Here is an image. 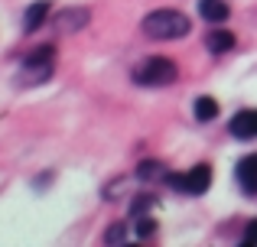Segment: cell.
I'll use <instances>...</instances> for the list:
<instances>
[{
	"label": "cell",
	"instance_id": "cell-1",
	"mask_svg": "<svg viewBox=\"0 0 257 247\" xmlns=\"http://www.w3.org/2000/svg\"><path fill=\"white\" fill-rule=\"evenodd\" d=\"M140 30H144L147 39L170 43V39H182V36L192 33V20H189L182 10H170V7H163V10L147 13L144 23H140Z\"/></svg>",
	"mask_w": 257,
	"mask_h": 247
},
{
	"label": "cell",
	"instance_id": "cell-4",
	"mask_svg": "<svg viewBox=\"0 0 257 247\" xmlns=\"http://www.w3.org/2000/svg\"><path fill=\"white\" fill-rule=\"evenodd\" d=\"M166 182L173 185L176 192H189V195H205L208 185H212V166L199 163L186 172V176H166Z\"/></svg>",
	"mask_w": 257,
	"mask_h": 247
},
{
	"label": "cell",
	"instance_id": "cell-9",
	"mask_svg": "<svg viewBox=\"0 0 257 247\" xmlns=\"http://www.w3.org/2000/svg\"><path fill=\"white\" fill-rule=\"evenodd\" d=\"M199 13L208 23H225V20L231 17V7H228L225 0H199Z\"/></svg>",
	"mask_w": 257,
	"mask_h": 247
},
{
	"label": "cell",
	"instance_id": "cell-6",
	"mask_svg": "<svg viewBox=\"0 0 257 247\" xmlns=\"http://www.w3.org/2000/svg\"><path fill=\"white\" fill-rule=\"evenodd\" d=\"M234 179L241 182V189L247 195H257V153H247L238 166H234Z\"/></svg>",
	"mask_w": 257,
	"mask_h": 247
},
{
	"label": "cell",
	"instance_id": "cell-15",
	"mask_svg": "<svg viewBox=\"0 0 257 247\" xmlns=\"http://www.w3.org/2000/svg\"><path fill=\"white\" fill-rule=\"evenodd\" d=\"M153 202H157L153 195H137V198H134V205H131V211H134V215H144V211L150 208Z\"/></svg>",
	"mask_w": 257,
	"mask_h": 247
},
{
	"label": "cell",
	"instance_id": "cell-16",
	"mask_svg": "<svg viewBox=\"0 0 257 247\" xmlns=\"http://www.w3.org/2000/svg\"><path fill=\"white\" fill-rule=\"evenodd\" d=\"M254 244H257V218L247 224V231H244V247H254Z\"/></svg>",
	"mask_w": 257,
	"mask_h": 247
},
{
	"label": "cell",
	"instance_id": "cell-8",
	"mask_svg": "<svg viewBox=\"0 0 257 247\" xmlns=\"http://www.w3.org/2000/svg\"><path fill=\"white\" fill-rule=\"evenodd\" d=\"M49 10H52L49 0H36V4H30V7H26V13H23V30L26 33H36L39 26L49 20Z\"/></svg>",
	"mask_w": 257,
	"mask_h": 247
},
{
	"label": "cell",
	"instance_id": "cell-12",
	"mask_svg": "<svg viewBox=\"0 0 257 247\" xmlns=\"http://www.w3.org/2000/svg\"><path fill=\"white\" fill-rule=\"evenodd\" d=\"M166 176V166L160 163V159H144V163L137 166V179H144V182H153V179Z\"/></svg>",
	"mask_w": 257,
	"mask_h": 247
},
{
	"label": "cell",
	"instance_id": "cell-7",
	"mask_svg": "<svg viewBox=\"0 0 257 247\" xmlns=\"http://www.w3.org/2000/svg\"><path fill=\"white\" fill-rule=\"evenodd\" d=\"M88 17H91V13H88L85 7L62 10V13H56V30H59V33H75V30H82V26L88 23Z\"/></svg>",
	"mask_w": 257,
	"mask_h": 247
},
{
	"label": "cell",
	"instance_id": "cell-14",
	"mask_svg": "<svg viewBox=\"0 0 257 247\" xmlns=\"http://www.w3.org/2000/svg\"><path fill=\"white\" fill-rule=\"evenodd\" d=\"M124 237H127L124 224H111V228L104 231V241H107V244H120V241H124Z\"/></svg>",
	"mask_w": 257,
	"mask_h": 247
},
{
	"label": "cell",
	"instance_id": "cell-2",
	"mask_svg": "<svg viewBox=\"0 0 257 247\" xmlns=\"http://www.w3.org/2000/svg\"><path fill=\"white\" fill-rule=\"evenodd\" d=\"M176 78H179V69H176V62L166 59V56L147 59V62L134 72V82L144 85V88H166V85L176 82Z\"/></svg>",
	"mask_w": 257,
	"mask_h": 247
},
{
	"label": "cell",
	"instance_id": "cell-11",
	"mask_svg": "<svg viewBox=\"0 0 257 247\" xmlns=\"http://www.w3.org/2000/svg\"><path fill=\"white\" fill-rule=\"evenodd\" d=\"M215 117H218V101H215V98H208V95L195 98V121L208 124V121H215Z\"/></svg>",
	"mask_w": 257,
	"mask_h": 247
},
{
	"label": "cell",
	"instance_id": "cell-3",
	"mask_svg": "<svg viewBox=\"0 0 257 247\" xmlns=\"http://www.w3.org/2000/svg\"><path fill=\"white\" fill-rule=\"evenodd\" d=\"M52 69H56V49H52V46H39V49L30 52V56L23 59V65H20V85L49 82Z\"/></svg>",
	"mask_w": 257,
	"mask_h": 247
},
{
	"label": "cell",
	"instance_id": "cell-5",
	"mask_svg": "<svg viewBox=\"0 0 257 247\" xmlns=\"http://www.w3.org/2000/svg\"><path fill=\"white\" fill-rule=\"evenodd\" d=\"M228 130H231V137H238V140H254L257 137V108L238 111V114L231 117V124H228Z\"/></svg>",
	"mask_w": 257,
	"mask_h": 247
},
{
	"label": "cell",
	"instance_id": "cell-13",
	"mask_svg": "<svg viewBox=\"0 0 257 247\" xmlns=\"http://www.w3.org/2000/svg\"><path fill=\"white\" fill-rule=\"evenodd\" d=\"M153 234H157V221H153V218H140L137 221V237L147 241V237H153Z\"/></svg>",
	"mask_w": 257,
	"mask_h": 247
},
{
	"label": "cell",
	"instance_id": "cell-10",
	"mask_svg": "<svg viewBox=\"0 0 257 247\" xmlns=\"http://www.w3.org/2000/svg\"><path fill=\"white\" fill-rule=\"evenodd\" d=\"M205 46L212 52H231L234 46H238V39H234V33H228V30H212L205 36Z\"/></svg>",
	"mask_w": 257,
	"mask_h": 247
}]
</instances>
